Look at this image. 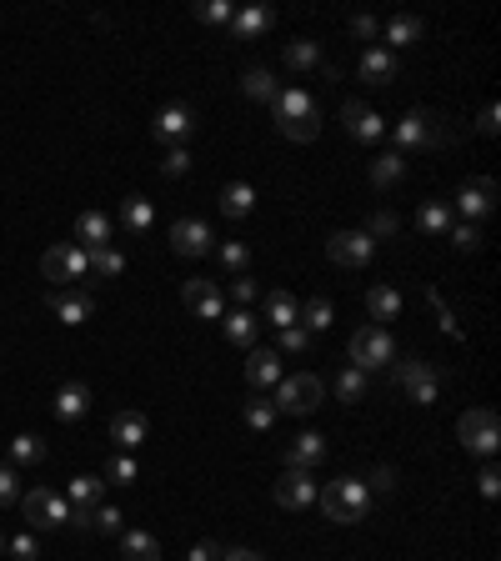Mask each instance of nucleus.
<instances>
[{
	"mask_svg": "<svg viewBox=\"0 0 501 561\" xmlns=\"http://www.w3.org/2000/svg\"><path fill=\"white\" fill-rule=\"evenodd\" d=\"M371 491H366V481L361 476H341V481H326L321 486V496H316V506L326 511V521H336V526H356V521H366L371 516Z\"/></svg>",
	"mask_w": 501,
	"mask_h": 561,
	"instance_id": "nucleus-1",
	"label": "nucleus"
},
{
	"mask_svg": "<svg viewBox=\"0 0 501 561\" xmlns=\"http://www.w3.org/2000/svg\"><path fill=\"white\" fill-rule=\"evenodd\" d=\"M271 106H276V126H281L286 141H316L321 136V106L311 101V91L286 86V91H276Z\"/></svg>",
	"mask_w": 501,
	"mask_h": 561,
	"instance_id": "nucleus-2",
	"label": "nucleus"
},
{
	"mask_svg": "<svg viewBox=\"0 0 501 561\" xmlns=\"http://www.w3.org/2000/svg\"><path fill=\"white\" fill-rule=\"evenodd\" d=\"M346 356H351V366L356 371H386L391 361H396V341H391V331L386 326H361V331H351V341H346Z\"/></svg>",
	"mask_w": 501,
	"mask_h": 561,
	"instance_id": "nucleus-3",
	"label": "nucleus"
},
{
	"mask_svg": "<svg viewBox=\"0 0 501 561\" xmlns=\"http://www.w3.org/2000/svg\"><path fill=\"white\" fill-rule=\"evenodd\" d=\"M386 131H391V151H396V156L446 146V136H441V126H436V116H431V111H406V116H401L396 126H386Z\"/></svg>",
	"mask_w": 501,
	"mask_h": 561,
	"instance_id": "nucleus-4",
	"label": "nucleus"
},
{
	"mask_svg": "<svg viewBox=\"0 0 501 561\" xmlns=\"http://www.w3.org/2000/svg\"><path fill=\"white\" fill-rule=\"evenodd\" d=\"M456 436H461V446H466L471 456H486V461H491L496 446H501V421H496L491 406H471V411H461Z\"/></svg>",
	"mask_w": 501,
	"mask_h": 561,
	"instance_id": "nucleus-5",
	"label": "nucleus"
},
{
	"mask_svg": "<svg viewBox=\"0 0 501 561\" xmlns=\"http://www.w3.org/2000/svg\"><path fill=\"white\" fill-rule=\"evenodd\" d=\"M321 396H326V381H321L316 371H296V376H281V386H276V411L306 416V411L321 406Z\"/></svg>",
	"mask_w": 501,
	"mask_h": 561,
	"instance_id": "nucleus-6",
	"label": "nucleus"
},
{
	"mask_svg": "<svg viewBox=\"0 0 501 561\" xmlns=\"http://www.w3.org/2000/svg\"><path fill=\"white\" fill-rule=\"evenodd\" d=\"M41 276H46L51 286H76V281L91 276V256H86L76 241H61V246H51V251L41 256Z\"/></svg>",
	"mask_w": 501,
	"mask_h": 561,
	"instance_id": "nucleus-7",
	"label": "nucleus"
},
{
	"mask_svg": "<svg viewBox=\"0 0 501 561\" xmlns=\"http://www.w3.org/2000/svg\"><path fill=\"white\" fill-rule=\"evenodd\" d=\"M21 511H26V521L41 526V531L71 526V501H66L61 491H51V486H31V491L21 496Z\"/></svg>",
	"mask_w": 501,
	"mask_h": 561,
	"instance_id": "nucleus-8",
	"label": "nucleus"
},
{
	"mask_svg": "<svg viewBox=\"0 0 501 561\" xmlns=\"http://www.w3.org/2000/svg\"><path fill=\"white\" fill-rule=\"evenodd\" d=\"M396 381H401V391L416 401V406H431L436 396H441V371L431 366V361H396Z\"/></svg>",
	"mask_w": 501,
	"mask_h": 561,
	"instance_id": "nucleus-9",
	"label": "nucleus"
},
{
	"mask_svg": "<svg viewBox=\"0 0 501 561\" xmlns=\"http://www.w3.org/2000/svg\"><path fill=\"white\" fill-rule=\"evenodd\" d=\"M491 206H496V181L476 176V181H466V186L456 191V206H451V216H461V221L481 226V221L491 216Z\"/></svg>",
	"mask_w": 501,
	"mask_h": 561,
	"instance_id": "nucleus-10",
	"label": "nucleus"
},
{
	"mask_svg": "<svg viewBox=\"0 0 501 561\" xmlns=\"http://www.w3.org/2000/svg\"><path fill=\"white\" fill-rule=\"evenodd\" d=\"M316 496H321V486H316L311 471L286 466V471L276 476V501H281L286 511H306V506H316Z\"/></svg>",
	"mask_w": 501,
	"mask_h": 561,
	"instance_id": "nucleus-11",
	"label": "nucleus"
},
{
	"mask_svg": "<svg viewBox=\"0 0 501 561\" xmlns=\"http://www.w3.org/2000/svg\"><path fill=\"white\" fill-rule=\"evenodd\" d=\"M46 301H51V311H56L66 326H86V321L96 316V296L81 291V286H51Z\"/></svg>",
	"mask_w": 501,
	"mask_h": 561,
	"instance_id": "nucleus-12",
	"label": "nucleus"
},
{
	"mask_svg": "<svg viewBox=\"0 0 501 561\" xmlns=\"http://www.w3.org/2000/svg\"><path fill=\"white\" fill-rule=\"evenodd\" d=\"M191 131H196V116H191V106H161L156 111V121H151V136L161 141V146H186L191 141Z\"/></svg>",
	"mask_w": 501,
	"mask_h": 561,
	"instance_id": "nucleus-13",
	"label": "nucleus"
},
{
	"mask_svg": "<svg viewBox=\"0 0 501 561\" xmlns=\"http://www.w3.org/2000/svg\"><path fill=\"white\" fill-rule=\"evenodd\" d=\"M341 126H346V136H351V141H361V146L386 141V121H381L366 101H346V106H341Z\"/></svg>",
	"mask_w": 501,
	"mask_h": 561,
	"instance_id": "nucleus-14",
	"label": "nucleus"
},
{
	"mask_svg": "<svg viewBox=\"0 0 501 561\" xmlns=\"http://www.w3.org/2000/svg\"><path fill=\"white\" fill-rule=\"evenodd\" d=\"M181 301H186L191 316H201V321H221V316H226V296H221V286L206 281V276H191V281L181 286Z\"/></svg>",
	"mask_w": 501,
	"mask_h": 561,
	"instance_id": "nucleus-15",
	"label": "nucleus"
},
{
	"mask_svg": "<svg viewBox=\"0 0 501 561\" xmlns=\"http://www.w3.org/2000/svg\"><path fill=\"white\" fill-rule=\"evenodd\" d=\"M326 256H331L336 266H371L376 241H371L366 231H336V236L326 241Z\"/></svg>",
	"mask_w": 501,
	"mask_h": 561,
	"instance_id": "nucleus-16",
	"label": "nucleus"
},
{
	"mask_svg": "<svg viewBox=\"0 0 501 561\" xmlns=\"http://www.w3.org/2000/svg\"><path fill=\"white\" fill-rule=\"evenodd\" d=\"M211 246H216V236H211V226H206V221L181 216V221L171 226V251H176V256H206Z\"/></svg>",
	"mask_w": 501,
	"mask_h": 561,
	"instance_id": "nucleus-17",
	"label": "nucleus"
},
{
	"mask_svg": "<svg viewBox=\"0 0 501 561\" xmlns=\"http://www.w3.org/2000/svg\"><path fill=\"white\" fill-rule=\"evenodd\" d=\"M281 351H271V346H251L246 351V381L256 386V391H266V386H281Z\"/></svg>",
	"mask_w": 501,
	"mask_h": 561,
	"instance_id": "nucleus-18",
	"label": "nucleus"
},
{
	"mask_svg": "<svg viewBox=\"0 0 501 561\" xmlns=\"http://www.w3.org/2000/svg\"><path fill=\"white\" fill-rule=\"evenodd\" d=\"M111 441L131 456V451H141V446L151 441V421H146L141 411H116V416H111Z\"/></svg>",
	"mask_w": 501,
	"mask_h": 561,
	"instance_id": "nucleus-19",
	"label": "nucleus"
},
{
	"mask_svg": "<svg viewBox=\"0 0 501 561\" xmlns=\"http://www.w3.org/2000/svg\"><path fill=\"white\" fill-rule=\"evenodd\" d=\"M421 36H426V21H421V16H391V21L381 26V41H386L381 51H391V56H396V51L416 46Z\"/></svg>",
	"mask_w": 501,
	"mask_h": 561,
	"instance_id": "nucleus-20",
	"label": "nucleus"
},
{
	"mask_svg": "<svg viewBox=\"0 0 501 561\" xmlns=\"http://www.w3.org/2000/svg\"><path fill=\"white\" fill-rule=\"evenodd\" d=\"M111 216L106 211H81L76 216V246L81 251H101V246H111Z\"/></svg>",
	"mask_w": 501,
	"mask_h": 561,
	"instance_id": "nucleus-21",
	"label": "nucleus"
},
{
	"mask_svg": "<svg viewBox=\"0 0 501 561\" xmlns=\"http://www.w3.org/2000/svg\"><path fill=\"white\" fill-rule=\"evenodd\" d=\"M326 461V436L316 431H301L291 446H286V466H301V471H316Z\"/></svg>",
	"mask_w": 501,
	"mask_h": 561,
	"instance_id": "nucleus-22",
	"label": "nucleus"
},
{
	"mask_svg": "<svg viewBox=\"0 0 501 561\" xmlns=\"http://www.w3.org/2000/svg\"><path fill=\"white\" fill-rule=\"evenodd\" d=\"M396 76H401V61H396L391 51L371 46V51L361 56V81H371V86H391Z\"/></svg>",
	"mask_w": 501,
	"mask_h": 561,
	"instance_id": "nucleus-23",
	"label": "nucleus"
},
{
	"mask_svg": "<svg viewBox=\"0 0 501 561\" xmlns=\"http://www.w3.org/2000/svg\"><path fill=\"white\" fill-rule=\"evenodd\" d=\"M91 411V386L86 381H66L56 391V421H81Z\"/></svg>",
	"mask_w": 501,
	"mask_h": 561,
	"instance_id": "nucleus-24",
	"label": "nucleus"
},
{
	"mask_svg": "<svg viewBox=\"0 0 501 561\" xmlns=\"http://www.w3.org/2000/svg\"><path fill=\"white\" fill-rule=\"evenodd\" d=\"M271 21H276L271 6H246V11L231 16V36H236V41H256L261 31H271Z\"/></svg>",
	"mask_w": 501,
	"mask_h": 561,
	"instance_id": "nucleus-25",
	"label": "nucleus"
},
{
	"mask_svg": "<svg viewBox=\"0 0 501 561\" xmlns=\"http://www.w3.org/2000/svg\"><path fill=\"white\" fill-rule=\"evenodd\" d=\"M261 311H266V321H271L276 331H286V326H296L301 301H296L291 291H266V296H261Z\"/></svg>",
	"mask_w": 501,
	"mask_h": 561,
	"instance_id": "nucleus-26",
	"label": "nucleus"
},
{
	"mask_svg": "<svg viewBox=\"0 0 501 561\" xmlns=\"http://www.w3.org/2000/svg\"><path fill=\"white\" fill-rule=\"evenodd\" d=\"M366 311H371V326L396 321V316H401V291H396V286H371V291H366Z\"/></svg>",
	"mask_w": 501,
	"mask_h": 561,
	"instance_id": "nucleus-27",
	"label": "nucleus"
},
{
	"mask_svg": "<svg viewBox=\"0 0 501 561\" xmlns=\"http://www.w3.org/2000/svg\"><path fill=\"white\" fill-rule=\"evenodd\" d=\"M221 211H226L231 221L251 216V211H256V186H251V181H231V186L221 191Z\"/></svg>",
	"mask_w": 501,
	"mask_h": 561,
	"instance_id": "nucleus-28",
	"label": "nucleus"
},
{
	"mask_svg": "<svg viewBox=\"0 0 501 561\" xmlns=\"http://www.w3.org/2000/svg\"><path fill=\"white\" fill-rule=\"evenodd\" d=\"M151 221H156V206H151L146 196H126V201H121V226H126L131 236H146Z\"/></svg>",
	"mask_w": 501,
	"mask_h": 561,
	"instance_id": "nucleus-29",
	"label": "nucleus"
},
{
	"mask_svg": "<svg viewBox=\"0 0 501 561\" xmlns=\"http://www.w3.org/2000/svg\"><path fill=\"white\" fill-rule=\"evenodd\" d=\"M221 321H226V341H231V346H246V351L256 346L261 321H256L251 311H241V306H236V311H231V316H221Z\"/></svg>",
	"mask_w": 501,
	"mask_h": 561,
	"instance_id": "nucleus-30",
	"label": "nucleus"
},
{
	"mask_svg": "<svg viewBox=\"0 0 501 561\" xmlns=\"http://www.w3.org/2000/svg\"><path fill=\"white\" fill-rule=\"evenodd\" d=\"M121 561H161V541L151 531H121Z\"/></svg>",
	"mask_w": 501,
	"mask_h": 561,
	"instance_id": "nucleus-31",
	"label": "nucleus"
},
{
	"mask_svg": "<svg viewBox=\"0 0 501 561\" xmlns=\"http://www.w3.org/2000/svg\"><path fill=\"white\" fill-rule=\"evenodd\" d=\"M331 321H336V306L326 296H306L301 311H296V326H306V331H326Z\"/></svg>",
	"mask_w": 501,
	"mask_h": 561,
	"instance_id": "nucleus-32",
	"label": "nucleus"
},
{
	"mask_svg": "<svg viewBox=\"0 0 501 561\" xmlns=\"http://www.w3.org/2000/svg\"><path fill=\"white\" fill-rule=\"evenodd\" d=\"M401 176H406V156H396V151H381V156L371 161V186H376V191L396 186Z\"/></svg>",
	"mask_w": 501,
	"mask_h": 561,
	"instance_id": "nucleus-33",
	"label": "nucleus"
},
{
	"mask_svg": "<svg viewBox=\"0 0 501 561\" xmlns=\"http://www.w3.org/2000/svg\"><path fill=\"white\" fill-rule=\"evenodd\" d=\"M101 496H106V481L101 476H76L71 481V511H91V506H101Z\"/></svg>",
	"mask_w": 501,
	"mask_h": 561,
	"instance_id": "nucleus-34",
	"label": "nucleus"
},
{
	"mask_svg": "<svg viewBox=\"0 0 501 561\" xmlns=\"http://www.w3.org/2000/svg\"><path fill=\"white\" fill-rule=\"evenodd\" d=\"M451 221H456V216H451V206H446V201H426V206L416 211V226H421L426 236H446V231H451Z\"/></svg>",
	"mask_w": 501,
	"mask_h": 561,
	"instance_id": "nucleus-35",
	"label": "nucleus"
},
{
	"mask_svg": "<svg viewBox=\"0 0 501 561\" xmlns=\"http://www.w3.org/2000/svg\"><path fill=\"white\" fill-rule=\"evenodd\" d=\"M241 91H246L251 101H261V106H271L281 86L271 81V71H266V66H251V71H246V81H241Z\"/></svg>",
	"mask_w": 501,
	"mask_h": 561,
	"instance_id": "nucleus-36",
	"label": "nucleus"
},
{
	"mask_svg": "<svg viewBox=\"0 0 501 561\" xmlns=\"http://www.w3.org/2000/svg\"><path fill=\"white\" fill-rule=\"evenodd\" d=\"M336 396H341V401H366V396H371V376L356 371V366H346V371L336 376Z\"/></svg>",
	"mask_w": 501,
	"mask_h": 561,
	"instance_id": "nucleus-37",
	"label": "nucleus"
},
{
	"mask_svg": "<svg viewBox=\"0 0 501 561\" xmlns=\"http://www.w3.org/2000/svg\"><path fill=\"white\" fill-rule=\"evenodd\" d=\"M321 66V46L316 41H291L286 46V71H316Z\"/></svg>",
	"mask_w": 501,
	"mask_h": 561,
	"instance_id": "nucleus-38",
	"label": "nucleus"
},
{
	"mask_svg": "<svg viewBox=\"0 0 501 561\" xmlns=\"http://www.w3.org/2000/svg\"><path fill=\"white\" fill-rule=\"evenodd\" d=\"M86 256H91V271L106 276V281H116V276L126 271V256H121L116 246H101V251H86Z\"/></svg>",
	"mask_w": 501,
	"mask_h": 561,
	"instance_id": "nucleus-39",
	"label": "nucleus"
},
{
	"mask_svg": "<svg viewBox=\"0 0 501 561\" xmlns=\"http://www.w3.org/2000/svg\"><path fill=\"white\" fill-rule=\"evenodd\" d=\"M46 461V441L41 436H16L11 441V466H36Z\"/></svg>",
	"mask_w": 501,
	"mask_h": 561,
	"instance_id": "nucleus-40",
	"label": "nucleus"
},
{
	"mask_svg": "<svg viewBox=\"0 0 501 561\" xmlns=\"http://www.w3.org/2000/svg\"><path fill=\"white\" fill-rule=\"evenodd\" d=\"M276 416H281V411H276V401H261V396H256V401H246V426H251V431H271V426H276Z\"/></svg>",
	"mask_w": 501,
	"mask_h": 561,
	"instance_id": "nucleus-41",
	"label": "nucleus"
},
{
	"mask_svg": "<svg viewBox=\"0 0 501 561\" xmlns=\"http://www.w3.org/2000/svg\"><path fill=\"white\" fill-rule=\"evenodd\" d=\"M446 241H451L456 251H481V226H471V221H451Z\"/></svg>",
	"mask_w": 501,
	"mask_h": 561,
	"instance_id": "nucleus-42",
	"label": "nucleus"
},
{
	"mask_svg": "<svg viewBox=\"0 0 501 561\" xmlns=\"http://www.w3.org/2000/svg\"><path fill=\"white\" fill-rule=\"evenodd\" d=\"M136 476H141V466H136L126 451H116V456L106 461V481H116V486H131Z\"/></svg>",
	"mask_w": 501,
	"mask_h": 561,
	"instance_id": "nucleus-43",
	"label": "nucleus"
},
{
	"mask_svg": "<svg viewBox=\"0 0 501 561\" xmlns=\"http://www.w3.org/2000/svg\"><path fill=\"white\" fill-rule=\"evenodd\" d=\"M231 0H201L196 6V21H206V26H231Z\"/></svg>",
	"mask_w": 501,
	"mask_h": 561,
	"instance_id": "nucleus-44",
	"label": "nucleus"
},
{
	"mask_svg": "<svg viewBox=\"0 0 501 561\" xmlns=\"http://www.w3.org/2000/svg\"><path fill=\"white\" fill-rule=\"evenodd\" d=\"M366 236H371V241H396V236H401L396 211H376V216H371V226H366Z\"/></svg>",
	"mask_w": 501,
	"mask_h": 561,
	"instance_id": "nucleus-45",
	"label": "nucleus"
},
{
	"mask_svg": "<svg viewBox=\"0 0 501 561\" xmlns=\"http://www.w3.org/2000/svg\"><path fill=\"white\" fill-rule=\"evenodd\" d=\"M216 256H221V266H226V271H236V276H246V266H251V251H246L241 241H226V246H216Z\"/></svg>",
	"mask_w": 501,
	"mask_h": 561,
	"instance_id": "nucleus-46",
	"label": "nucleus"
},
{
	"mask_svg": "<svg viewBox=\"0 0 501 561\" xmlns=\"http://www.w3.org/2000/svg\"><path fill=\"white\" fill-rule=\"evenodd\" d=\"M426 306L436 311V321H441V331H446L451 341H461V326H456V316H451V306H446V301H441V296H436L431 286H426Z\"/></svg>",
	"mask_w": 501,
	"mask_h": 561,
	"instance_id": "nucleus-47",
	"label": "nucleus"
},
{
	"mask_svg": "<svg viewBox=\"0 0 501 561\" xmlns=\"http://www.w3.org/2000/svg\"><path fill=\"white\" fill-rule=\"evenodd\" d=\"M11 501H21V476L11 461H0V506H11Z\"/></svg>",
	"mask_w": 501,
	"mask_h": 561,
	"instance_id": "nucleus-48",
	"label": "nucleus"
},
{
	"mask_svg": "<svg viewBox=\"0 0 501 561\" xmlns=\"http://www.w3.org/2000/svg\"><path fill=\"white\" fill-rule=\"evenodd\" d=\"M161 171L176 181V176H186L191 171V151L186 146H166V161H161Z\"/></svg>",
	"mask_w": 501,
	"mask_h": 561,
	"instance_id": "nucleus-49",
	"label": "nucleus"
},
{
	"mask_svg": "<svg viewBox=\"0 0 501 561\" xmlns=\"http://www.w3.org/2000/svg\"><path fill=\"white\" fill-rule=\"evenodd\" d=\"M6 551H11L16 561H36V556H41V541H36L31 531H21V536H11V541H6Z\"/></svg>",
	"mask_w": 501,
	"mask_h": 561,
	"instance_id": "nucleus-50",
	"label": "nucleus"
},
{
	"mask_svg": "<svg viewBox=\"0 0 501 561\" xmlns=\"http://www.w3.org/2000/svg\"><path fill=\"white\" fill-rule=\"evenodd\" d=\"M306 346H311V331H306V326H286V331H281V351H286V356H301Z\"/></svg>",
	"mask_w": 501,
	"mask_h": 561,
	"instance_id": "nucleus-51",
	"label": "nucleus"
},
{
	"mask_svg": "<svg viewBox=\"0 0 501 561\" xmlns=\"http://www.w3.org/2000/svg\"><path fill=\"white\" fill-rule=\"evenodd\" d=\"M476 491H481L486 501H496V496H501V471H496L491 461L481 466V476H476Z\"/></svg>",
	"mask_w": 501,
	"mask_h": 561,
	"instance_id": "nucleus-52",
	"label": "nucleus"
},
{
	"mask_svg": "<svg viewBox=\"0 0 501 561\" xmlns=\"http://www.w3.org/2000/svg\"><path fill=\"white\" fill-rule=\"evenodd\" d=\"M231 296H236V301H241V311H246V306L261 296V286H256L251 276H231Z\"/></svg>",
	"mask_w": 501,
	"mask_h": 561,
	"instance_id": "nucleus-53",
	"label": "nucleus"
},
{
	"mask_svg": "<svg viewBox=\"0 0 501 561\" xmlns=\"http://www.w3.org/2000/svg\"><path fill=\"white\" fill-rule=\"evenodd\" d=\"M391 486H396V471H391V466H376V471L366 476V491H371V496H381V491H391Z\"/></svg>",
	"mask_w": 501,
	"mask_h": 561,
	"instance_id": "nucleus-54",
	"label": "nucleus"
},
{
	"mask_svg": "<svg viewBox=\"0 0 501 561\" xmlns=\"http://www.w3.org/2000/svg\"><path fill=\"white\" fill-rule=\"evenodd\" d=\"M351 36L371 41V36H381V21H376V16H351Z\"/></svg>",
	"mask_w": 501,
	"mask_h": 561,
	"instance_id": "nucleus-55",
	"label": "nucleus"
},
{
	"mask_svg": "<svg viewBox=\"0 0 501 561\" xmlns=\"http://www.w3.org/2000/svg\"><path fill=\"white\" fill-rule=\"evenodd\" d=\"M186 561H221V541H196L186 551Z\"/></svg>",
	"mask_w": 501,
	"mask_h": 561,
	"instance_id": "nucleus-56",
	"label": "nucleus"
},
{
	"mask_svg": "<svg viewBox=\"0 0 501 561\" xmlns=\"http://www.w3.org/2000/svg\"><path fill=\"white\" fill-rule=\"evenodd\" d=\"M221 561H266V556L251 546H221Z\"/></svg>",
	"mask_w": 501,
	"mask_h": 561,
	"instance_id": "nucleus-57",
	"label": "nucleus"
},
{
	"mask_svg": "<svg viewBox=\"0 0 501 561\" xmlns=\"http://www.w3.org/2000/svg\"><path fill=\"white\" fill-rule=\"evenodd\" d=\"M476 131H481V136H496V106H486V111H481Z\"/></svg>",
	"mask_w": 501,
	"mask_h": 561,
	"instance_id": "nucleus-58",
	"label": "nucleus"
},
{
	"mask_svg": "<svg viewBox=\"0 0 501 561\" xmlns=\"http://www.w3.org/2000/svg\"><path fill=\"white\" fill-rule=\"evenodd\" d=\"M0 551H6V536H0Z\"/></svg>",
	"mask_w": 501,
	"mask_h": 561,
	"instance_id": "nucleus-59",
	"label": "nucleus"
}]
</instances>
